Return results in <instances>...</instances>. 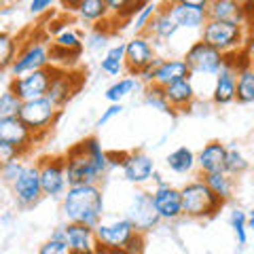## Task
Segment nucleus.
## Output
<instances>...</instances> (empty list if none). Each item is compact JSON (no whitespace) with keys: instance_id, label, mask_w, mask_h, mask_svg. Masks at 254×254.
Instances as JSON below:
<instances>
[{"instance_id":"obj_30","label":"nucleus","mask_w":254,"mask_h":254,"mask_svg":"<svg viewBox=\"0 0 254 254\" xmlns=\"http://www.w3.org/2000/svg\"><path fill=\"white\" fill-rule=\"evenodd\" d=\"M110 36H113V30L108 28V21H102V23H95V26L89 28L85 36V49L89 53H102V51H108L110 47Z\"/></svg>"},{"instance_id":"obj_1","label":"nucleus","mask_w":254,"mask_h":254,"mask_svg":"<svg viewBox=\"0 0 254 254\" xmlns=\"http://www.w3.org/2000/svg\"><path fill=\"white\" fill-rule=\"evenodd\" d=\"M64 159L70 187L100 185V180H104L106 174L113 170L108 161V150L102 148L98 136H85L64 153Z\"/></svg>"},{"instance_id":"obj_39","label":"nucleus","mask_w":254,"mask_h":254,"mask_svg":"<svg viewBox=\"0 0 254 254\" xmlns=\"http://www.w3.org/2000/svg\"><path fill=\"white\" fill-rule=\"evenodd\" d=\"M21 106H23V102L9 89V87H6V89L2 91V95H0V119L19 117Z\"/></svg>"},{"instance_id":"obj_44","label":"nucleus","mask_w":254,"mask_h":254,"mask_svg":"<svg viewBox=\"0 0 254 254\" xmlns=\"http://www.w3.org/2000/svg\"><path fill=\"white\" fill-rule=\"evenodd\" d=\"M19 157H26L21 150L13 148L9 144H2L0 142V163H6V161H13V159H19Z\"/></svg>"},{"instance_id":"obj_45","label":"nucleus","mask_w":254,"mask_h":254,"mask_svg":"<svg viewBox=\"0 0 254 254\" xmlns=\"http://www.w3.org/2000/svg\"><path fill=\"white\" fill-rule=\"evenodd\" d=\"M129 153H117V150H108V161H110V168H123V163H125V159Z\"/></svg>"},{"instance_id":"obj_26","label":"nucleus","mask_w":254,"mask_h":254,"mask_svg":"<svg viewBox=\"0 0 254 254\" xmlns=\"http://www.w3.org/2000/svg\"><path fill=\"white\" fill-rule=\"evenodd\" d=\"M165 168L172 170L174 174H193L197 168V153H193V148L189 146H178L165 157Z\"/></svg>"},{"instance_id":"obj_13","label":"nucleus","mask_w":254,"mask_h":254,"mask_svg":"<svg viewBox=\"0 0 254 254\" xmlns=\"http://www.w3.org/2000/svg\"><path fill=\"white\" fill-rule=\"evenodd\" d=\"M125 216L129 218L133 225H136L138 231L144 233V235L148 231H153L159 222H161L155 203H153V193H148L144 189H138L136 193L131 195L129 205H127V210H125Z\"/></svg>"},{"instance_id":"obj_27","label":"nucleus","mask_w":254,"mask_h":254,"mask_svg":"<svg viewBox=\"0 0 254 254\" xmlns=\"http://www.w3.org/2000/svg\"><path fill=\"white\" fill-rule=\"evenodd\" d=\"M208 17L218 19V21H244L246 23L244 2H235V0H212L210 9H208Z\"/></svg>"},{"instance_id":"obj_9","label":"nucleus","mask_w":254,"mask_h":254,"mask_svg":"<svg viewBox=\"0 0 254 254\" xmlns=\"http://www.w3.org/2000/svg\"><path fill=\"white\" fill-rule=\"evenodd\" d=\"M161 58L157 53V47L153 38L146 34H133L129 41H125V74L127 76H140L148 66Z\"/></svg>"},{"instance_id":"obj_11","label":"nucleus","mask_w":254,"mask_h":254,"mask_svg":"<svg viewBox=\"0 0 254 254\" xmlns=\"http://www.w3.org/2000/svg\"><path fill=\"white\" fill-rule=\"evenodd\" d=\"M38 170H41V185L45 197H64L70 189L66 159L64 155H45L38 159Z\"/></svg>"},{"instance_id":"obj_48","label":"nucleus","mask_w":254,"mask_h":254,"mask_svg":"<svg viewBox=\"0 0 254 254\" xmlns=\"http://www.w3.org/2000/svg\"><path fill=\"white\" fill-rule=\"evenodd\" d=\"M248 229H250V233H254V218L248 216Z\"/></svg>"},{"instance_id":"obj_12","label":"nucleus","mask_w":254,"mask_h":254,"mask_svg":"<svg viewBox=\"0 0 254 254\" xmlns=\"http://www.w3.org/2000/svg\"><path fill=\"white\" fill-rule=\"evenodd\" d=\"M11 190H13L15 203H17L21 210H30V208H34V205L41 203L45 193H43V185H41V170H38V163H28L26 172L11 185Z\"/></svg>"},{"instance_id":"obj_7","label":"nucleus","mask_w":254,"mask_h":254,"mask_svg":"<svg viewBox=\"0 0 254 254\" xmlns=\"http://www.w3.org/2000/svg\"><path fill=\"white\" fill-rule=\"evenodd\" d=\"M182 58H185L193 78L195 76H214L216 78L220 70L225 68V53L214 49L208 43H203L201 38L190 43Z\"/></svg>"},{"instance_id":"obj_41","label":"nucleus","mask_w":254,"mask_h":254,"mask_svg":"<svg viewBox=\"0 0 254 254\" xmlns=\"http://www.w3.org/2000/svg\"><path fill=\"white\" fill-rule=\"evenodd\" d=\"M38 254H72L68 248L66 242H60V240H47L38 246Z\"/></svg>"},{"instance_id":"obj_38","label":"nucleus","mask_w":254,"mask_h":254,"mask_svg":"<svg viewBox=\"0 0 254 254\" xmlns=\"http://www.w3.org/2000/svg\"><path fill=\"white\" fill-rule=\"evenodd\" d=\"M229 225H231L233 233H235V240L240 246H246L248 244V212H244L240 208H235L229 216Z\"/></svg>"},{"instance_id":"obj_6","label":"nucleus","mask_w":254,"mask_h":254,"mask_svg":"<svg viewBox=\"0 0 254 254\" xmlns=\"http://www.w3.org/2000/svg\"><path fill=\"white\" fill-rule=\"evenodd\" d=\"M60 117H62V108L55 106L49 98L23 102L21 113H19V119L34 133L36 142H43L49 136V131L53 129V125L58 123Z\"/></svg>"},{"instance_id":"obj_5","label":"nucleus","mask_w":254,"mask_h":254,"mask_svg":"<svg viewBox=\"0 0 254 254\" xmlns=\"http://www.w3.org/2000/svg\"><path fill=\"white\" fill-rule=\"evenodd\" d=\"M250 32L244 21H218V19H208V23L199 32V38L203 43L212 45L214 49L220 53H231L244 49L246 41H248Z\"/></svg>"},{"instance_id":"obj_40","label":"nucleus","mask_w":254,"mask_h":254,"mask_svg":"<svg viewBox=\"0 0 254 254\" xmlns=\"http://www.w3.org/2000/svg\"><path fill=\"white\" fill-rule=\"evenodd\" d=\"M28 163H26V157H19V159H13V161H6V163H0V178L6 185H13L23 172H26Z\"/></svg>"},{"instance_id":"obj_33","label":"nucleus","mask_w":254,"mask_h":254,"mask_svg":"<svg viewBox=\"0 0 254 254\" xmlns=\"http://www.w3.org/2000/svg\"><path fill=\"white\" fill-rule=\"evenodd\" d=\"M53 47L64 51H70V53H83L85 49V36L81 30H74V28H66L64 32H60L58 36L53 38Z\"/></svg>"},{"instance_id":"obj_4","label":"nucleus","mask_w":254,"mask_h":254,"mask_svg":"<svg viewBox=\"0 0 254 254\" xmlns=\"http://www.w3.org/2000/svg\"><path fill=\"white\" fill-rule=\"evenodd\" d=\"M180 190H182V212H185L187 218L193 220L214 218L225 205V201L205 185L203 178L189 180L185 187H180Z\"/></svg>"},{"instance_id":"obj_17","label":"nucleus","mask_w":254,"mask_h":254,"mask_svg":"<svg viewBox=\"0 0 254 254\" xmlns=\"http://www.w3.org/2000/svg\"><path fill=\"white\" fill-rule=\"evenodd\" d=\"M83 87V72H76V70H62L58 68L53 78V85L49 89V98L58 108H64L70 100L74 98V93Z\"/></svg>"},{"instance_id":"obj_14","label":"nucleus","mask_w":254,"mask_h":254,"mask_svg":"<svg viewBox=\"0 0 254 254\" xmlns=\"http://www.w3.org/2000/svg\"><path fill=\"white\" fill-rule=\"evenodd\" d=\"M174 21L180 30H203L208 23V0H178V2H168Z\"/></svg>"},{"instance_id":"obj_10","label":"nucleus","mask_w":254,"mask_h":254,"mask_svg":"<svg viewBox=\"0 0 254 254\" xmlns=\"http://www.w3.org/2000/svg\"><path fill=\"white\" fill-rule=\"evenodd\" d=\"M55 72H58V68L49 66V68L36 70V72L23 74V76H17V78H9L6 87H9L21 102L41 100V98H47V95H49Z\"/></svg>"},{"instance_id":"obj_34","label":"nucleus","mask_w":254,"mask_h":254,"mask_svg":"<svg viewBox=\"0 0 254 254\" xmlns=\"http://www.w3.org/2000/svg\"><path fill=\"white\" fill-rule=\"evenodd\" d=\"M161 9V2H150V0H146V2L140 4V9L136 13V17L131 19V28L136 34H146V28L148 23L153 21V17L157 15V11Z\"/></svg>"},{"instance_id":"obj_18","label":"nucleus","mask_w":254,"mask_h":254,"mask_svg":"<svg viewBox=\"0 0 254 254\" xmlns=\"http://www.w3.org/2000/svg\"><path fill=\"white\" fill-rule=\"evenodd\" d=\"M153 203L157 208V214L161 220H178L180 216H185L182 212V190L176 189L174 185H168V187H159V189H153Z\"/></svg>"},{"instance_id":"obj_21","label":"nucleus","mask_w":254,"mask_h":254,"mask_svg":"<svg viewBox=\"0 0 254 254\" xmlns=\"http://www.w3.org/2000/svg\"><path fill=\"white\" fill-rule=\"evenodd\" d=\"M210 100L214 106H229L237 102V72L231 68H222L218 76L214 78Z\"/></svg>"},{"instance_id":"obj_29","label":"nucleus","mask_w":254,"mask_h":254,"mask_svg":"<svg viewBox=\"0 0 254 254\" xmlns=\"http://www.w3.org/2000/svg\"><path fill=\"white\" fill-rule=\"evenodd\" d=\"M100 70L108 76H119L125 72V43H115L102 55Z\"/></svg>"},{"instance_id":"obj_49","label":"nucleus","mask_w":254,"mask_h":254,"mask_svg":"<svg viewBox=\"0 0 254 254\" xmlns=\"http://www.w3.org/2000/svg\"><path fill=\"white\" fill-rule=\"evenodd\" d=\"M248 216H250V218H254V205H252V208L248 210Z\"/></svg>"},{"instance_id":"obj_23","label":"nucleus","mask_w":254,"mask_h":254,"mask_svg":"<svg viewBox=\"0 0 254 254\" xmlns=\"http://www.w3.org/2000/svg\"><path fill=\"white\" fill-rule=\"evenodd\" d=\"M178 32H180V28H178V23L174 21V17H172L168 2H161V9L157 11L153 21H150L148 28H146V36L153 38V43L157 47V45H161V43L172 41V38L176 36Z\"/></svg>"},{"instance_id":"obj_22","label":"nucleus","mask_w":254,"mask_h":254,"mask_svg":"<svg viewBox=\"0 0 254 254\" xmlns=\"http://www.w3.org/2000/svg\"><path fill=\"white\" fill-rule=\"evenodd\" d=\"M66 244L72 254H98L95 252V229L76 225V222H64Z\"/></svg>"},{"instance_id":"obj_15","label":"nucleus","mask_w":254,"mask_h":254,"mask_svg":"<svg viewBox=\"0 0 254 254\" xmlns=\"http://www.w3.org/2000/svg\"><path fill=\"white\" fill-rule=\"evenodd\" d=\"M0 142L21 150L23 155H28L32 146L36 144V138L19 117H6V119H0Z\"/></svg>"},{"instance_id":"obj_43","label":"nucleus","mask_w":254,"mask_h":254,"mask_svg":"<svg viewBox=\"0 0 254 254\" xmlns=\"http://www.w3.org/2000/svg\"><path fill=\"white\" fill-rule=\"evenodd\" d=\"M51 9H53L51 0H30V2H28V11L32 15H43V13L51 11Z\"/></svg>"},{"instance_id":"obj_19","label":"nucleus","mask_w":254,"mask_h":254,"mask_svg":"<svg viewBox=\"0 0 254 254\" xmlns=\"http://www.w3.org/2000/svg\"><path fill=\"white\" fill-rule=\"evenodd\" d=\"M190 76V70L187 66L185 58H161L153 72V85L161 87V89H168L170 85L187 81Z\"/></svg>"},{"instance_id":"obj_25","label":"nucleus","mask_w":254,"mask_h":254,"mask_svg":"<svg viewBox=\"0 0 254 254\" xmlns=\"http://www.w3.org/2000/svg\"><path fill=\"white\" fill-rule=\"evenodd\" d=\"M68 6H72V11L81 17V21L93 23V26L106 21V17L110 15L106 0H78V2H70Z\"/></svg>"},{"instance_id":"obj_20","label":"nucleus","mask_w":254,"mask_h":254,"mask_svg":"<svg viewBox=\"0 0 254 254\" xmlns=\"http://www.w3.org/2000/svg\"><path fill=\"white\" fill-rule=\"evenodd\" d=\"M227 155H229V146L225 142L210 140L208 144H203V148L197 153V170L201 172V176H205V174L225 172Z\"/></svg>"},{"instance_id":"obj_8","label":"nucleus","mask_w":254,"mask_h":254,"mask_svg":"<svg viewBox=\"0 0 254 254\" xmlns=\"http://www.w3.org/2000/svg\"><path fill=\"white\" fill-rule=\"evenodd\" d=\"M49 66H51V45H47L43 38H28V41H23L17 58H15L13 66L6 74H11V78H17Z\"/></svg>"},{"instance_id":"obj_47","label":"nucleus","mask_w":254,"mask_h":254,"mask_svg":"<svg viewBox=\"0 0 254 254\" xmlns=\"http://www.w3.org/2000/svg\"><path fill=\"white\" fill-rule=\"evenodd\" d=\"M153 182H155V189H159V187H168L170 185V180H165V176L159 170H155V174H153Z\"/></svg>"},{"instance_id":"obj_16","label":"nucleus","mask_w":254,"mask_h":254,"mask_svg":"<svg viewBox=\"0 0 254 254\" xmlns=\"http://www.w3.org/2000/svg\"><path fill=\"white\" fill-rule=\"evenodd\" d=\"M155 170H157L155 159L148 153H144V150H129V155H127L123 168H121L123 178L136 187H142L153 180Z\"/></svg>"},{"instance_id":"obj_3","label":"nucleus","mask_w":254,"mask_h":254,"mask_svg":"<svg viewBox=\"0 0 254 254\" xmlns=\"http://www.w3.org/2000/svg\"><path fill=\"white\" fill-rule=\"evenodd\" d=\"M62 212L66 222H76L95 229L104 220V190L100 185H74L62 197Z\"/></svg>"},{"instance_id":"obj_31","label":"nucleus","mask_w":254,"mask_h":254,"mask_svg":"<svg viewBox=\"0 0 254 254\" xmlns=\"http://www.w3.org/2000/svg\"><path fill=\"white\" fill-rule=\"evenodd\" d=\"M140 81L136 76H121V78H117V81L108 87V89L104 91V98L108 100V104H123V100L125 98H129V95L140 89Z\"/></svg>"},{"instance_id":"obj_28","label":"nucleus","mask_w":254,"mask_h":254,"mask_svg":"<svg viewBox=\"0 0 254 254\" xmlns=\"http://www.w3.org/2000/svg\"><path fill=\"white\" fill-rule=\"evenodd\" d=\"M21 36L13 34L9 30H2L0 32V68H2V72L6 74L13 66L15 58H17V53L21 49Z\"/></svg>"},{"instance_id":"obj_24","label":"nucleus","mask_w":254,"mask_h":254,"mask_svg":"<svg viewBox=\"0 0 254 254\" xmlns=\"http://www.w3.org/2000/svg\"><path fill=\"white\" fill-rule=\"evenodd\" d=\"M165 98H168L174 113H189L197 102V89H195L193 78L170 85L168 89H165Z\"/></svg>"},{"instance_id":"obj_37","label":"nucleus","mask_w":254,"mask_h":254,"mask_svg":"<svg viewBox=\"0 0 254 254\" xmlns=\"http://www.w3.org/2000/svg\"><path fill=\"white\" fill-rule=\"evenodd\" d=\"M142 100H144V104L150 106L153 110H161V113H174L168 98H165V89L157 85H148L144 87V93H142Z\"/></svg>"},{"instance_id":"obj_42","label":"nucleus","mask_w":254,"mask_h":254,"mask_svg":"<svg viewBox=\"0 0 254 254\" xmlns=\"http://www.w3.org/2000/svg\"><path fill=\"white\" fill-rule=\"evenodd\" d=\"M125 110V106L123 104H108V108L102 113V117L98 119V127H104L106 123H110L115 117H119Z\"/></svg>"},{"instance_id":"obj_46","label":"nucleus","mask_w":254,"mask_h":254,"mask_svg":"<svg viewBox=\"0 0 254 254\" xmlns=\"http://www.w3.org/2000/svg\"><path fill=\"white\" fill-rule=\"evenodd\" d=\"M244 51H246V53H248L250 66L254 68V36H252V34L248 36V41H246V45H244Z\"/></svg>"},{"instance_id":"obj_32","label":"nucleus","mask_w":254,"mask_h":254,"mask_svg":"<svg viewBox=\"0 0 254 254\" xmlns=\"http://www.w3.org/2000/svg\"><path fill=\"white\" fill-rule=\"evenodd\" d=\"M205 180V185H208L214 193H216L222 201H229L235 193V178L229 176L227 172H216V174H205L201 176Z\"/></svg>"},{"instance_id":"obj_36","label":"nucleus","mask_w":254,"mask_h":254,"mask_svg":"<svg viewBox=\"0 0 254 254\" xmlns=\"http://www.w3.org/2000/svg\"><path fill=\"white\" fill-rule=\"evenodd\" d=\"M250 170V161L246 159V155L242 153L240 146H229V155H227V165H225V172L229 174V176H242L244 172Z\"/></svg>"},{"instance_id":"obj_35","label":"nucleus","mask_w":254,"mask_h":254,"mask_svg":"<svg viewBox=\"0 0 254 254\" xmlns=\"http://www.w3.org/2000/svg\"><path fill=\"white\" fill-rule=\"evenodd\" d=\"M254 102V68H246L237 74V104Z\"/></svg>"},{"instance_id":"obj_2","label":"nucleus","mask_w":254,"mask_h":254,"mask_svg":"<svg viewBox=\"0 0 254 254\" xmlns=\"http://www.w3.org/2000/svg\"><path fill=\"white\" fill-rule=\"evenodd\" d=\"M146 235L127 216H110L95 227L98 254H144Z\"/></svg>"}]
</instances>
